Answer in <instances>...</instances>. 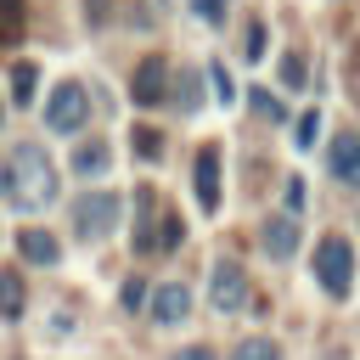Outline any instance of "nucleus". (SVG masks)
I'll return each instance as SVG.
<instances>
[{
    "label": "nucleus",
    "instance_id": "obj_6",
    "mask_svg": "<svg viewBox=\"0 0 360 360\" xmlns=\"http://www.w3.org/2000/svg\"><path fill=\"white\" fill-rule=\"evenodd\" d=\"M191 186H197L202 214H214V208H219V146H202V152H197V163H191Z\"/></svg>",
    "mask_w": 360,
    "mask_h": 360
},
{
    "label": "nucleus",
    "instance_id": "obj_11",
    "mask_svg": "<svg viewBox=\"0 0 360 360\" xmlns=\"http://www.w3.org/2000/svg\"><path fill=\"white\" fill-rule=\"evenodd\" d=\"M332 174L349 180V186H360V135H354V129H343V135L332 141Z\"/></svg>",
    "mask_w": 360,
    "mask_h": 360
},
{
    "label": "nucleus",
    "instance_id": "obj_7",
    "mask_svg": "<svg viewBox=\"0 0 360 360\" xmlns=\"http://www.w3.org/2000/svg\"><path fill=\"white\" fill-rule=\"evenodd\" d=\"M163 90H169V68H163V56H146V62L135 68V101H141V107H158Z\"/></svg>",
    "mask_w": 360,
    "mask_h": 360
},
{
    "label": "nucleus",
    "instance_id": "obj_24",
    "mask_svg": "<svg viewBox=\"0 0 360 360\" xmlns=\"http://www.w3.org/2000/svg\"><path fill=\"white\" fill-rule=\"evenodd\" d=\"M298 141H304V146L315 141V112H304V118H298Z\"/></svg>",
    "mask_w": 360,
    "mask_h": 360
},
{
    "label": "nucleus",
    "instance_id": "obj_9",
    "mask_svg": "<svg viewBox=\"0 0 360 360\" xmlns=\"http://www.w3.org/2000/svg\"><path fill=\"white\" fill-rule=\"evenodd\" d=\"M56 236L51 231H39V225H22L17 231V259H28V264H56Z\"/></svg>",
    "mask_w": 360,
    "mask_h": 360
},
{
    "label": "nucleus",
    "instance_id": "obj_2",
    "mask_svg": "<svg viewBox=\"0 0 360 360\" xmlns=\"http://www.w3.org/2000/svg\"><path fill=\"white\" fill-rule=\"evenodd\" d=\"M68 214H73V231H79L84 242H101V236H112V225H118V191H79Z\"/></svg>",
    "mask_w": 360,
    "mask_h": 360
},
{
    "label": "nucleus",
    "instance_id": "obj_26",
    "mask_svg": "<svg viewBox=\"0 0 360 360\" xmlns=\"http://www.w3.org/2000/svg\"><path fill=\"white\" fill-rule=\"evenodd\" d=\"M197 11H202L208 22H219V0H197Z\"/></svg>",
    "mask_w": 360,
    "mask_h": 360
},
{
    "label": "nucleus",
    "instance_id": "obj_15",
    "mask_svg": "<svg viewBox=\"0 0 360 360\" xmlns=\"http://www.w3.org/2000/svg\"><path fill=\"white\" fill-rule=\"evenodd\" d=\"M34 90H39V68L34 62H17L11 68V96L17 101H34Z\"/></svg>",
    "mask_w": 360,
    "mask_h": 360
},
{
    "label": "nucleus",
    "instance_id": "obj_20",
    "mask_svg": "<svg viewBox=\"0 0 360 360\" xmlns=\"http://www.w3.org/2000/svg\"><path fill=\"white\" fill-rule=\"evenodd\" d=\"M180 107H197V73H180V90H174Z\"/></svg>",
    "mask_w": 360,
    "mask_h": 360
},
{
    "label": "nucleus",
    "instance_id": "obj_4",
    "mask_svg": "<svg viewBox=\"0 0 360 360\" xmlns=\"http://www.w3.org/2000/svg\"><path fill=\"white\" fill-rule=\"evenodd\" d=\"M349 276H354V253H349V242L343 236H326L321 248H315V281L326 287V292H349Z\"/></svg>",
    "mask_w": 360,
    "mask_h": 360
},
{
    "label": "nucleus",
    "instance_id": "obj_5",
    "mask_svg": "<svg viewBox=\"0 0 360 360\" xmlns=\"http://www.w3.org/2000/svg\"><path fill=\"white\" fill-rule=\"evenodd\" d=\"M208 298H214V309H225V315H236V309L248 304V276H242V264H236V259H219V264H214Z\"/></svg>",
    "mask_w": 360,
    "mask_h": 360
},
{
    "label": "nucleus",
    "instance_id": "obj_19",
    "mask_svg": "<svg viewBox=\"0 0 360 360\" xmlns=\"http://www.w3.org/2000/svg\"><path fill=\"white\" fill-rule=\"evenodd\" d=\"M129 141H135V152H141V158H158V152H163V135H152L146 124H141V129H135Z\"/></svg>",
    "mask_w": 360,
    "mask_h": 360
},
{
    "label": "nucleus",
    "instance_id": "obj_23",
    "mask_svg": "<svg viewBox=\"0 0 360 360\" xmlns=\"http://www.w3.org/2000/svg\"><path fill=\"white\" fill-rule=\"evenodd\" d=\"M281 79H287V84H304V62L287 56V62H281Z\"/></svg>",
    "mask_w": 360,
    "mask_h": 360
},
{
    "label": "nucleus",
    "instance_id": "obj_22",
    "mask_svg": "<svg viewBox=\"0 0 360 360\" xmlns=\"http://www.w3.org/2000/svg\"><path fill=\"white\" fill-rule=\"evenodd\" d=\"M169 360H214V349H208V343H186V349H174Z\"/></svg>",
    "mask_w": 360,
    "mask_h": 360
},
{
    "label": "nucleus",
    "instance_id": "obj_13",
    "mask_svg": "<svg viewBox=\"0 0 360 360\" xmlns=\"http://www.w3.org/2000/svg\"><path fill=\"white\" fill-rule=\"evenodd\" d=\"M22 304H28L22 270H0V315H22Z\"/></svg>",
    "mask_w": 360,
    "mask_h": 360
},
{
    "label": "nucleus",
    "instance_id": "obj_3",
    "mask_svg": "<svg viewBox=\"0 0 360 360\" xmlns=\"http://www.w3.org/2000/svg\"><path fill=\"white\" fill-rule=\"evenodd\" d=\"M84 118H90V90H84L79 79H62V84L51 90V101H45V124H51L56 135H79Z\"/></svg>",
    "mask_w": 360,
    "mask_h": 360
},
{
    "label": "nucleus",
    "instance_id": "obj_16",
    "mask_svg": "<svg viewBox=\"0 0 360 360\" xmlns=\"http://www.w3.org/2000/svg\"><path fill=\"white\" fill-rule=\"evenodd\" d=\"M22 34V0H0V45H11Z\"/></svg>",
    "mask_w": 360,
    "mask_h": 360
},
{
    "label": "nucleus",
    "instance_id": "obj_17",
    "mask_svg": "<svg viewBox=\"0 0 360 360\" xmlns=\"http://www.w3.org/2000/svg\"><path fill=\"white\" fill-rule=\"evenodd\" d=\"M231 360H281V354H276V343H270V338H242Z\"/></svg>",
    "mask_w": 360,
    "mask_h": 360
},
{
    "label": "nucleus",
    "instance_id": "obj_1",
    "mask_svg": "<svg viewBox=\"0 0 360 360\" xmlns=\"http://www.w3.org/2000/svg\"><path fill=\"white\" fill-rule=\"evenodd\" d=\"M0 191H6L17 208H51V202H56V163L45 158V146L22 141V146L6 158V169H0Z\"/></svg>",
    "mask_w": 360,
    "mask_h": 360
},
{
    "label": "nucleus",
    "instance_id": "obj_25",
    "mask_svg": "<svg viewBox=\"0 0 360 360\" xmlns=\"http://www.w3.org/2000/svg\"><path fill=\"white\" fill-rule=\"evenodd\" d=\"M298 208H304V186L292 180V186H287V214H298Z\"/></svg>",
    "mask_w": 360,
    "mask_h": 360
},
{
    "label": "nucleus",
    "instance_id": "obj_10",
    "mask_svg": "<svg viewBox=\"0 0 360 360\" xmlns=\"http://www.w3.org/2000/svg\"><path fill=\"white\" fill-rule=\"evenodd\" d=\"M186 309H191V292H186L180 281H163V287L152 292V321L174 326V321H186Z\"/></svg>",
    "mask_w": 360,
    "mask_h": 360
},
{
    "label": "nucleus",
    "instance_id": "obj_14",
    "mask_svg": "<svg viewBox=\"0 0 360 360\" xmlns=\"http://www.w3.org/2000/svg\"><path fill=\"white\" fill-rule=\"evenodd\" d=\"M107 163H112V146H107V141H84V146L73 152V169H79V174H101Z\"/></svg>",
    "mask_w": 360,
    "mask_h": 360
},
{
    "label": "nucleus",
    "instance_id": "obj_21",
    "mask_svg": "<svg viewBox=\"0 0 360 360\" xmlns=\"http://www.w3.org/2000/svg\"><path fill=\"white\" fill-rule=\"evenodd\" d=\"M242 45H248V62H259V51H264V28L248 22V39H242Z\"/></svg>",
    "mask_w": 360,
    "mask_h": 360
},
{
    "label": "nucleus",
    "instance_id": "obj_8",
    "mask_svg": "<svg viewBox=\"0 0 360 360\" xmlns=\"http://www.w3.org/2000/svg\"><path fill=\"white\" fill-rule=\"evenodd\" d=\"M292 248H298V214L264 219V253H270V259H292Z\"/></svg>",
    "mask_w": 360,
    "mask_h": 360
},
{
    "label": "nucleus",
    "instance_id": "obj_12",
    "mask_svg": "<svg viewBox=\"0 0 360 360\" xmlns=\"http://www.w3.org/2000/svg\"><path fill=\"white\" fill-rule=\"evenodd\" d=\"M158 248V202L152 191H141V225H135V253H152Z\"/></svg>",
    "mask_w": 360,
    "mask_h": 360
},
{
    "label": "nucleus",
    "instance_id": "obj_18",
    "mask_svg": "<svg viewBox=\"0 0 360 360\" xmlns=\"http://www.w3.org/2000/svg\"><path fill=\"white\" fill-rule=\"evenodd\" d=\"M248 107H253L259 118H281V101H276L270 90H248Z\"/></svg>",
    "mask_w": 360,
    "mask_h": 360
}]
</instances>
